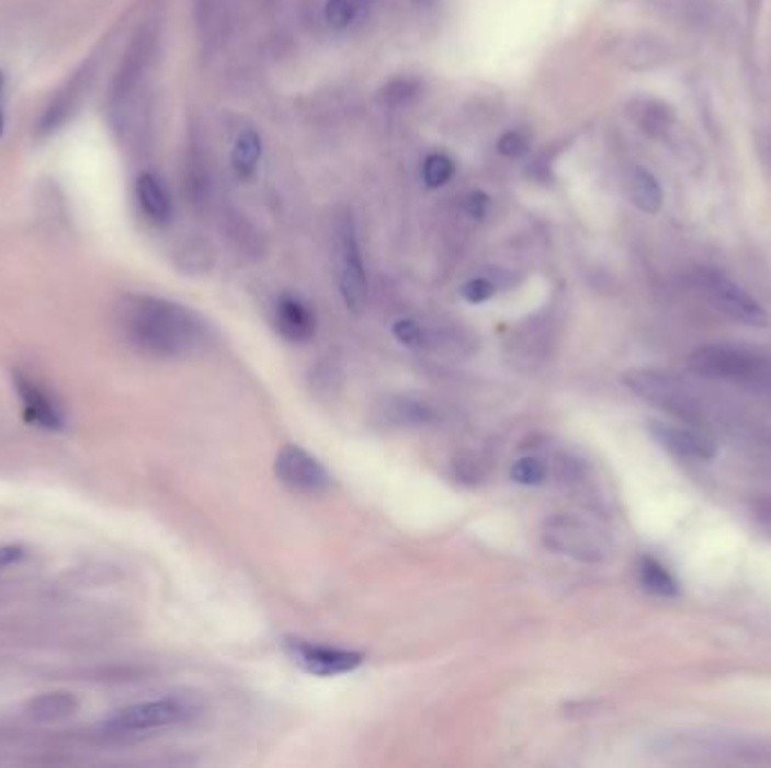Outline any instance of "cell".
I'll use <instances>...</instances> for the list:
<instances>
[{
    "label": "cell",
    "instance_id": "obj_6",
    "mask_svg": "<svg viewBox=\"0 0 771 768\" xmlns=\"http://www.w3.org/2000/svg\"><path fill=\"white\" fill-rule=\"evenodd\" d=\"M542 539L546 548L557 554L571 557L576 561L596 563L606 557L609 543L606 537L596 528L593 523L582 520L578 516L559 514L544 523Z\"/></svg>",
    "mask_w": 771,
    "mask_h": 768
},
{
    "label": "cell",
    "instance_id": "obj_22",
    "mask_svg": "<svg viewBox=\"0 0 771 768\" xmlns=\"http://www.w3.org/2000/svg\"><path fill=\"white\" fill-rule=\"evenodd\" d=\"M393 336L406 345V347H413V349H422L427 347V334L424 330L418 325L416 320H409V318H401L397 320L395 325H393Z\"/></svg>",
    "mask_w": 771,
    "mask_h": 768
},
{
    "label": "cell",
    "instance_id": "obj_24",
    "mask_svg": "<svg viewBox=\"0 0 771 768\" xmlns=\"http://www.w3.org/2000/svg\"><path fill=\"white\" fill-rule=\"evenodd\" d=\"M420 91V82L418 79H411V77H399V79H393V82L384 89V100L388 104H401L406 102L409 98H413L416 93Z\"/></svg>",
    "mask_w": 771,
    "mask_h": 768
},
{
    "label": "cell",
    "instance_id": "obj_9",
    "mask_svg": "<svg viewBox=\"0 0 771 768\" xmlns=\"http://www.w3.org/2000/svg\"><path fill=\"white\" fill-rule=\"evenodd\" d=\"M649 435L655 437L661 449L681 458V460H695L708 462L717 456V439L704 433L698 426H690L685 422H649Z\"/></svg>",
    "mask_w": 771,
    "mask_h": 768
},
{
    "label": "cell",
    "instance_id": "obj_20",
    "mask_svg": "<svg viewBox=\"0 0 771 768\" xmlns=\"http://www.w3.org/2000/svg\"><path fill=\"white\" fill-rule=\"evenodd\" d=\"M510 478L523 488H535L546 480V465L540 458H521L512 465Z\"/></svg>",
    "mask_w": 771,
    "mask_h": 768
},
{
    "label": "cell",
    "instance_id": "obj_25",
    "mask_svg": "<svg viewBox=\"0 0 771 768\" xmlns=\"http://www.w3.org/2000/svg\"><path fill=\"white\" fill-rule=\"evenodd\" d=\"M495 294H497V287L487 277H472L461 289V296L472 305L487 302Z\"/></svg>",
    "mask_w": 771,
    "mask_h": 768
},
{
    "label": "cell",
    "instance_id": "obj_21",
    "mask_svg": "<svg viewBox=\"0 0 771 768\" xmlns=\"http://www.w3.org/2000/svg\"><path fill=\"white\" fill-rule=\"evenodd\" d=\"M359 0H328L325 3V21L335 30H345L359 14Z\"/></svg>",
    "mask_w": 771,
    "mask_h": 768
},
{
    "label": "cell",
    "instance_id": "obj_11",
    "mask_svg": "<svg viewBox=\"0 0 771 768\" xmlns=\"http://www.w3.org/2000/svg\"><path fill=\"white\" fill-rule=\"evenodd\" d=\"M275 328L282 339L307 343L316 334V316L301 298L284 294L275 302Z\"/></svg>",
    "mask_w": 771,
    "mask_h": 768
},
{
    "label": "cell",
    "instance_id": "obj_1",
    "mask_svg": "<svg viewBox=\"0 0 771 768\" xmlns=\"http://www.w3.org/2000/svg\"><path fill=\"white\" fill-rule=\"evenodd\" d=\"M623 383L643 401L653 403L677 422H685L708 433L713 439H726L730 447H738L745 435L753 428V422L730 415L726 406L708 397L700 386L685 377L659 370V368H636L627 370Z\"/></svg>",
    "mask_w": 771,
    "mask_h": 768
},
{
    "label": "cell",
    "instance_id": "obj_15",
    "mask_svg": "<svg viewBox=\"0 0 771 768\" xmlns=\"http://www.w3.org/2000/svg\"><path fill=\"white\" fill-rule=\"evenodd\" d=\"M260 158H262V138L258 131L253 129H247V131H241L233 145V151H230V165H233V172L239 181H247L256 174L258 170V163H260Z\"/></svg>",
    "mask_w": 771,
    "mask_h": 768
},
{
    "label": "cell",
    "instance_id": "obj_19",
    "mask_svg": "<svg viewBox=\"0 0 771 768\" xmlns=\"http://www.w3.org/2000/svg\"><path fill=\"white\" fill-rule=\"evenodd\" d=\"M454 160L450 156H444V153H431L424 158V165H422V181L427 187L435 190V187H442L452 181L454 176Z\"/></svg>",
    "mask_w": 771,
    "mask_h": 768
},
{
    "label": "cell",
    "instance_id": "obj_10",
    "mask_svg": "<svg viewBox=\"0 0 771 768\" xmlns=\"http://www.w3.org/2000/svg\"><path fill=\"white\" fill-rule=\"evenodd\" d=\"M284 652L301 669L316 676H339L354 672L363 656L350 650H339L330 644H316L307 640H284Z\"/></svg>",
    "mask_w": 771,
    "mask_h": 768
},
{
    "label": "cell",
    "instance_id": "obj_14",
    "mask_svg": "<svg viewBox=\"0 0 771 768\" xmlns=\"http://www.w3.org/2000/svg\"><path fill=\"white\" fill-rule=\"evenodd\" d=\"M79 710L77 697L70 692L38 695L27 703V717L36 723H57L70 719Z\"/></svg>",
    "mask_w": 771,
    "mask_h": 768
},
{
    "label": "cell",
    "instance_id": "obj_27",
    "mask_svg": "<svg viewBox=\"0 0 771 768\" xmlns=\"http://www.w3.org/2000/svg\"><path fill=\"white\" fill-rule=\"evenodd\" d=\"M23 557V550L16 546H0V569H5V565L19 561Z\"/></svg>",
    "mask_w": 771,
    "mask_h": 768
},
{
    "label": "cell",
    "instance_id": "obj_18",
    "mask_svg": "<svg viewBox=\"0 0 771 768\" xmlns=\"http://www.w3.org/2000/svg\"><path fill=\"white\" fill-rule=\"evenodd\" d=\"M384 413L397 426H401V424H416L418 426V424L431 422V417H433L429 406H424V403L413 401V399H395L384 409Z\"/></svg>",
    "mask_w": 771,
    "mask_h": 768
},
{
    "label": "cell",
    "instance_id": "obj_2",
    "mask_svg": "<svg viewBox=\"0 0 771 768\" xmlns=\"http://www.w3.org/2000/svg\"><path fill=\"white\" fill-rule=\"evenodd\" d=\"M117 320L129 343L156 358H185L208 343V325L196 311L156 296L122 298Z\"/></svg>",
    "mask_w": 771,
    "mask_h": 768
},
{
    "label": "cell",
    "instance_id": "obj_12",
    "mask_svg": "<svg viewBox=\"0 0 771 768\" xmlns=\"http://www.w3.org/2000/svg\"><path fill=\"white\" fill-rule=\"evenodd\" d=\"M14 386H16L21 401H23V411H25L27 422H32L41 428H48V431H59L64 426V417H61V411L57 409V403L34 381L25 379L23 375H16Z\"/></svg>",
    "mask_w": 771,
    "mask_h": 768
},
{
    "label": "cell",
    "instance_id": "obj_26",
    "mask_svg": "<svg viewBox=\"0 0 771 768\" xmlns=\"http://www.w3.org/2000/svg\"><path fill=\"white\" fill-rule=\"evenodd\" d=\"M463 210H465V215H467L469 219H474V221L485 219L487 210H490V196H487L485 192H472V194L465 198Z\"/></svg>",
    "mask_w": 771,
    "mask_h": 768
},
{
    "label": "cell",
    "instance_id": "obj_3",
    "mask_svg": "<svg viewBox=\"0 0 771 768\" xmlns=\"http://www.w3.org/2000/svg\"><path fill=\"white\" fill-rule=\"evenodd\" d=\"M688 366L704 381L734 386L771 401V358L756 349L711 343L690 354Z\"/></svg>",
    "mask_w": 771,
    "mask_h": 768
},
{
    "label": "cell",
    "instance_id": "obj_8",
    "mask_svg": "<svg viewBox=\"0 0 771 768\" xmlns=\"http://www.w3.org/2000/svg\"><path fill=\"white\" fill-rule=\"evenodd\" d=\"M275 475L284 484V488L296 492V494H322L330 490L332 475L328 473L311 454L305 449L296 447V444H287L282 447L275 456Z\"/></svg>",
    "mask_w": 771,
    "mask_h": 768
},
{
    "label": "cell",
    "instance_id": "obj_16",
    "mask_svg": "<svg viewBox=\"0 0 771 768\" xmlns=\"http://www.w3.org/2000/svg\"><path fill=\"white\" fill-rule=\"evenodd\" d=\"M630 196L632 204L647 215H655L661 210L664 204V192L655 174H649L647 170H634L630 174Z\"/></svg>",
    "mask_w": 771,
    "mask_h": 768
},
{
    "label": "cell",
    "instance_id": "obj_29",
    "mask_svg": "<svg viewBox=\"0 0 771 768\" xmlns=\"http://www.w3.org/2000/svg\"><path fill=\"white\" fill-rule=\"evenodd\" d=\"M359 3H361V8H363V5H369V3H371V0H359Z\"/></svg>",
    "mask_w": 771,
    "mask_h": 768
},
{
    "label": "cell",
    "instance_id": "obj_13",
    "mask_svg": "<svg viewBox=\"0 0 771 768\" xmlns=\"http://www.w3.org/2000/svg\"><path fill=\"white\" fill-rule=\"evenodd\" d=\"M136 196L143 213L154 221V223H168L172 219L174 206L172 196L168 187L162 185L154 174L145 172L136 181Z\"/></svg>",
    "mask_w": 771,
    "mask_h": 768
},
{
    "label": "cell",
    "instance_id": "obj_5",
    "mask_svg": "<svg viewBox=\"0 0 771 768\" xmlns=\"http://www.w3.org/2000/svg\"><path fill=\"white\" fill-rule=\"evenodd\" d=\"M196 714V708L188 699L168 697L129 706L111 714L102 727L111 735H132V733H149L160 731V727H172L190 721Z\"/></svg>",
    "mask_w": 771,
    "mask_h": 768
},
{
    "label": "cell",
    "instance_id": "obj_4",
    "mask_svg": "<svg viewBox=\"0 0 771 768\" xmlns=\"http://www.w3.org/2000/svg\"><path fill=\"white\" fill-rule=\"evenodd\" d=\"M335 266H337V285L345 307L359 313L369 300V277L359 249L356 228L352 215L343 213L335 221Z\"/></svg>",
    "mask_w": 771,
    "mask_h": 768
},
{
    "label": "cell",
    "instance_id": "obj_28",
    "mask_svg": "<svg viewBox=\"0 0 771 768\" xmlns=\"http://www.w3.org/2000/svg\"><path fill=\"white\" fill-rule=\"evenodd\" d=\"M0 89H3V74H0ZM0 134H3V111H0Z\"/></svg>",
    "mask_w": 771,
    "mask_h": 768
},
{
    "label": "cell",
    "instance_id": "obj_23",
    "mask_svg": "<svg viewBox=\"0 0 771 768\" xmlns=\"http://www.w3.org/2000/svg\"><path fill=\"white\" fill-rule=\"evenodd\" d=\"M528 149H531V138H528L525 131H519V129L506 131L497 140V151L506 158H521L523 153H528Z\"/></svg>",
    "mask_w": 771,
    "mask_h": 768
},
{
    "label": "cell",
    "instance_id": "obj_17",
    "mask_svg": "<svg viewBox=\"0 0 771 768\" xmlns=\"http://www.w3.org/2000/svg\"><path fill=\"white\" fill-rule=\"evenodd\" d=\"M638 582L647 593H655L661 597L668 595H677L679 586L674 582V577L668 573L666 565H661L657 559L653 557H643L638 563Z\"/></svg>",
    "mask_w": 771,
    "mask_h": 768
},
{
    "label": "cell",
    "instance_id": "obj_7",
    "mask_svg": "<svg viewBox=\"0 0 771 768\" xmlns=\"http://www.w3.org/2000/svg\"><path fill=\"white\" fill-rule=\"evenodd\" d=\"M698 285L708 298V302L730 320H736L747 328H767L769 316L762 305L724 273L702 268L698 273Z\"/></svg>",
    "mask_w": 771,
    "mask_h": 768
}]
</instances>
